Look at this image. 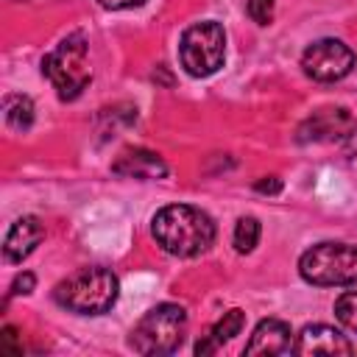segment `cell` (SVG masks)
<instances>
[{"label": "cell", "mask_w": 357, "mask_h": 357, "mask_svg": "<svg viewBox=\"0 0 357 357\" xmlns=\"http://www.w3.org/2000/svg\"><path fill=\"white\" fill-rule=\"evenodd\" d=\"M153 240L173 257H198L215 243V220L190 204L162 206L151 220Z\"/></svg>", "instance_id": "6da1fadb"}, {"label": "cell", "mask_w": 357, "mask_h": 357, "mask_svg": "<svg viewBox=\"0 0 357 357\" xmlns=\"http://www.w3.org/2000/svg\"><path fill=\"white\" fill-rule=\"evenodd\" d=\"M120 282L109 268H81L53 287L59 307L75 315H103L114 307Z\"/></svg>", "instance_id": "7a4b0ae2"}, {"label": "cell", "mask_w": 357, "mask_h": 357, "mask_svg": "<svg viewBox=\"0 0 357 357\" xmlns=\"http://www.w3.org/2000/svg\"><path fill=\"white\" fill-rule=\"evenodd\" d=\"M42 75L53 84L61 100H75L86 84L92 81L89 70V45L84 33L64 36L45 59H42Z\"/></svg>", "instance_id": "3957f363"}, {"label": "cell", "mask_w": 357, "mask_h": 357, "mask_svg": "<svg viewBox=\"0 0 357 357\" xmlns=\"http://www.w3.org/2000/svg\"><path fill=\"white\" fill-rule=\"evenodd\" d=\"M187 332V312L181 304H156L151 307L134 326L128 346L137 354L153 357V354H170L181 346Z\"/></svg>", "instance_id": "277c9868"}, {"label": "cell", "mask_w": 357, "mask_h": 357, "mask_svg": "<svg viewBox=\"0 0 357 357\" xmlns=\"http://www.w3.org/2000/svg\"><path fill=\"white\" fill-rule=\"evenodd\" d=\"M298 273L315 287H346L357 282V245L318 243L298 259Z\"/></svg>", "instance_id": "5b68a950"}, {"label": "cell", "mask_w": 357, "mask_h": 357, "mask_svg": "<svg viewBox=\"0 0 357 357\" xmlns=\"http://www.w3.org/2000/svg\"><path fill=\"white\" fill-rule=\"evenodd\" d=\"M178 59H181V67L192 78L215 75L223 67V59H226V31H223V25L215 22V20H204V22L190 25L181 33V42H178Z\"/></svg>", "instance_id": "8992f818"}, {"label": "cell", "mask_w": 357, "mask_h": 357, "mask_svg": "<svg viewBox=\"0 0 357 357\" xmlns=\"http://www.w3.org/2000/svg\"><path fill=\"white\" fill-rule=\"evenodd\" d=\"M301 67L315 81H340L354 67V53L340 39H318L301 53Z\"/></svg>", "instance_id": "52a82bcc"}, {"label": "cell", "mask_w": 357, "mask_h": 357, "mask_svg": "<svg viewBox=\"0 0 357 357\" xmlns=\"http://www.w3.org/2000/svg\"><path fill=\"white\" fill-rule=\"evenodd\" d=\"M293 354H324V357H335V354H354V346L349 343V337L326 324H310L304 326L296 340H293Z\"/></svg>", "instance_id": "ba28073f"}, {"label": "cell", "mask_w": 357, "mask_h": 357, "mask_svg": "<svg viewBox=\"0 0 357 357\" xmlns=\"http://www.w3.org/2000/svg\"><path fill=\"white\" fill-rule=\"evenodd\" d=\"M45 240V226L33 215H22L11 223L6 240H3V259L6 262H22L33 254V248Z\"/></svg>", "instance_id": "9c48e42d"}, {"label": "cell", "mask_w": 357, "mask_h": 357, "mask_svg": "<svg viewBox=\"0 0 357 357\" xmlns=\"http://www.w3.org/2000/svg\"><path fill=\"white\" fill-rule=\"evenodd\" d=\"M112 170L117 176L126 178H165L167 176V165L159 153L148 151V148H126L117 153V159L112 162Z\"/></svg>", "instance_id": "30bf717a"}, {"label": "cell", "mask_w": 357, "mask_h": 357, "mask_svg": "<svg viewBox=\"0 0 357 357\" xmlns=\"http://www.w3.org/2000/svg\"><path fill=\"white\" fill-rule=\"evenodd\" d=\"M293 351L290 324L279 318H265L257 324L251 340L245 343V354H287Z\"/></svg>", "instance_id": "8fae6325"}, {"label": "cell", "mask_w": 357, "mask_h": 357, "mask_svg": "<svg viewBox=\"0 0 357 357\" xmlns=\"http://www.w3.org/2000/svg\"><path fill=\"white\" fill-rule=\"evenodd\" d=\"M354 128V120L346 109H321L315 112L298 131V139L301 142H310V139H335V137H346V131Z\"/></svg>", "instance_id": "7c38bea8"}, {"label": "cell", "mask_w": 357, "mask_h": 357, "mask_svg": "<svg viewBox=\"0 0 357 357\" xmlns=\"http://www.w3.org/2000/svg\"><path fill=\"white\" fill-rule=\"evenodd\" d=\"M243 324H245V312L243 310H229V312H223V318L195 343V354H215L220 346H226L234 335H240L243 332Z\"/></svg>", "instance_id": "4fadbf2b"}, {"label": "cell", "mask_w": 357, "mask_h": 357, "mask_svg": "<svg viewBox=\"0 0 357 357\" xmlns=\"http://www.w3.org/2000/svg\"><path fill=\"white\" fill-rule=\"evenodd\" d=\"M3 117H6L8 128L28 131L33 126V100L25 95H8L3 100Z\"/></svg>", "instance_id": "5bb4252c"}, {"label": "cell", "mask_w": 357, "mask_h": 357, "mask_svg": "<svg viewBox=\"0 0 357 357\" xmlns=\"http://www.w3.org/2000/svg\"><path fill=\"white\" fill-rule=\"evenodd\" d=\"M259 234H262V229H259L257 218H251V215L240 218L237 226H234V248H237V254H251L257 248V243H259Z\"/></svg>", "instance_id": "9a60e30c"}, {"label": "cell", "mask_w": 357, "mask_h": 357, "mask_svg": "<svg viewBox=\"0 0 357 357\" xmlns=\"http://www.w3.org/2000/svg\"><path fill=\"white\" fill-rule=\"evenodd\" d=\"M335 315L343 326H349L351 332H357V290L340 293L335 298Z\"/></svg>", "instance_id": "2e32d148"}, {"label": "cell", "mask_w": 357, "mask_h": 357, "mask_svg": "<svg viewBox=\"0 0 357 357\" xmlns=\"http://www.w3.org/2000/svg\"><path fill=\"white\" fill-rule=\"evenodd\" d=\"M273 6L276 0H248V17L259 25H268L273 20Z\"/></svg>", "instance_id": "e0dca14e"}, {"label": "cell", "mask_w": 357, "mask_h": 357, "mask_svg": "<svg viewBox=\"0 0 357 357\" xmlns=\"http://www.w3.org/2000/svg\"><path fill=\"white\" fill-rule=\"evenodd\" d=\"M33 284H36V276L28 273V271H22V273H17V279L11 282V296H25V293L33 290Z\"/></svg>", "instance_id": "ac0fdd59"}, {"label": "cell", "mask_w": 357, "mask_h": 357, "mask_svg": "<svg viewBox=\"0 0 357 357\" xmlns=\"http://www.w3.org/2000/svg\"><path fill=\"white\" fill-rule=\"evenodd\" d=\"M103 8H109V11H123V8H139V6H145L148 0H98Z\"/></svg>", "instance_id": "d6986e66"}, {"label": "cell", "mask_w": 357, "mask_h": 357, "mask_svg": "<svg viewBox=\"0 0 357 357\" xmlns=\"http://www.w3.org/2000/svg\"><path fill=\"white\" fill-rule=\"evenodd\" d=\"M257 190H259V192H279V190H282V181H279V178L259 181V184H257Z\"/></svg>", "instance_id": "ffe728a7"}]
</instances>
